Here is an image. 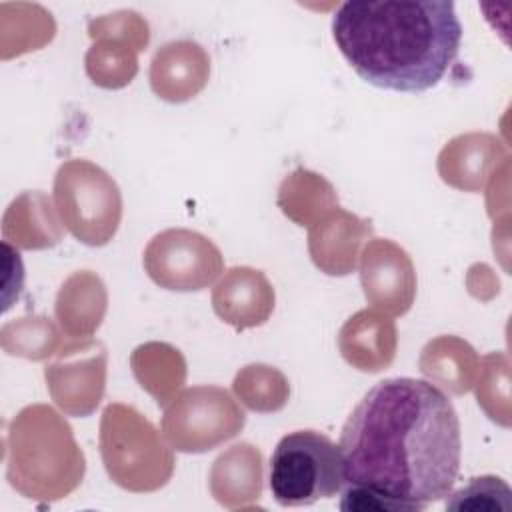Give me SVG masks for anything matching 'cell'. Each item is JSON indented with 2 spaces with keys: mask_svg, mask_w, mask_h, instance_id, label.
I'll return each mask as SVG.
<instances>
[{
  "mask_svg": "<svg viewBox=\"0 0 512 512\" xmlns=\"http://www.w3.org/2000/svg\"><path fill=\"white\" fill-rule=\"evenodd\" d=\"M276 204L298 226H312L324 214L338 208V196L324 176L296 168L282 180Z\"/></svg>",
  "mask_w": 512,
  "mask_h": 512,
  "instance_id": "21",
  "label": "cell"
},
{
  "mask_svg": "<svg viewBox=\"0 0 512 512\" xmlns=\"http://www.w3.org/2000/svg\"><path fill=\"white\" fill-rule=\"evenodd\" d=\"M372 224L344 208H334L308 230V252L314 266L328 276L352 274Z\"/></svg>",
  "mask_w": 512,
  "mask_h": 512,
  "instance_id": "12",
  "label": "cell"
},
{
  "mask_svg": "<svg viewBox=\"0 0 512 512\" xmlns=\"http://www.w3.org/2000/svg\"><path fill=\"white\" fill-rule=\"evenodd\" d=\"M86 460L70 424L48 404L22 408L6 430V478L26 498L58 500L84 478Z\"/></svg>",
  "mask_w": 512,
  "mask_h": 512,
  "instance_id": "3",
  "label": "cell"
},
{
  "mask_svg": "<svg viewBox=\"0 0 512 512\" xmlns=\"http://www.w3.org/2000/svg\"><path fill=\"white\" fill-rule=\"evenodd\" d=\"M142 264L156 286L174 292L204 290L224 270L220 248L188 228L158 232L144 248Z\"/></svg>",
  "mask_w": 512,
  "mask_h": 512,
  "instance_id": "8",
  "label": "cell"
},
{
  "mask_svg": "<svg viewBox=\"0 0 512 512\" xmlns=\"http://www.w3.org/2000/svg\"><path fill=\"white\" fill-rule=\"evenodd\" d=\"M418 366L428 382L460 396L474 388L480 358L466 340L458 336H438L422 348Z\"/></svg>",
  "mask_w": 512,
  "mask_h": 512,
  "instance_id": "19",
  "label": "cell"
},
{
  "mask_svg": "<svg viewBox=\"0 0 512 512\" xmlns=\"http://www.w3.org/2000/svg\"><path fill=\"white\" fill-rule=\"evenodd\" d=\"M232 390L248 410L260 414L282 410L290 396L288 378L268 364H248L240 368L234 376Z\"/></svg>",
  "mask_w": 512,
  "mask_h": 512,
  "instance_id": "23",
  "label": "cell"
},
{
  "mask_svg": "<svg viewBox=\"0 0 512 512\" xmlns=\"http://www.w3.org/2000/svg\"><path fill=\"white\" fill-rule=\"evenodd\" d=\"M274 288L262 270L230 268L212 290L216 316L236 330L262 326L274 312Z\"/></svg>",
  "mask_w": 512,
  "mask_h": 512,
  "instance_id": "13",
  "label": "cell"
},
{
  "mask_svg": "<svg viewBox=\"0 0 512 512\" xmlns=\"http://www.w3.org/2000/svg\"><path fill=\"white\" fill-rule=\"evenodd\" d=\"M344 488L340 446L316 430L286 434L270 458V492L280 506H310Z\"/></svg>",
  "mask_w": 512,
  "mask_h": 512,
  "instance_id": "5",
  "label": "cell"
},
{
  "mask_svg": "<svg viewBox=\"0 0 512 512\" xmlns=\"http://www.w3.org/2000/svg\"><path fill=\"white\" fill-rule=\"evenodd\" d=\"M64 236L50 198L40 190L16 196L2 216V240L22 250L54 248Z\"/></svg>",
  "mask_w": 512,
  "mask_h": 512,
  "instance_id": "16",
  "label": "cell"
},
{
  "mask_svg": "<svg viewBox=\"0 0 512 512\" xmlns=\"http://www.w3.org/2000/svg\"><path fill=\"white\" fill-rule=\"evenodd\" d=\"M344 486H366L404 512L446 498L460 470V420L428 380L386 378L350 412L340 434Z\"/></svg>",
  "mask_w": 512,
  "mask_h": 512,
  "instance_id": "1",
  "label": "cell"
},
{
  "mask_svg": "<svg viewBox=\"0 0 512 512\" xmlns=\"http://www.w3.org/2000/svg\"><path fill=\"white\" fill-rule=\"evenodd\" d=\"M54 202L64 228L86 246L108 244L122 220V194L98 164L74 158L54 176Z\"/></svg>",
  "mask_w": 512,
  "mask_h": 512,
  "instance_id": "6",
  "label": "cell"
},
{
  "mask_svg": "<svg viewBox=\"0 0 512 512\" xmlns=\"http://www.w3.org/2000/svg\"><path fill=\"white\" fill-rule=\"evenodd\" d=\"M0 344L10 356H22L38 362L54 356L64 344V338L50 318L22 316L2 326Z\"/></svg>",
  "mask_w": 512,
  "mask_h": 512,
  "instance_id": "24",
  "label": "cell"
},
{
  "mask_svg": "<svg viewBox=\"0 0 512 512\" xmlns=\"http://www.w3.org/2000/svg\"><path fill=\"white\" fill-rule=\"evenodd\" d=\"M246 416L228 390L192 386L178 392L162 414V436L176 452H208L232 440Z\"/></svg>",
  "mask_w": 512,
  "mask_h": 512,
  "instance_id": "7",
  "label": "cell"
},
{
  "mask_svg": "<svg viewBox=\"0 0 512 512\" xmlns=\"http://www.w3.org/2000/svg\"><path fill=\"white\" fill-rule=\"evenodd\" d=\"M360 284L368 304L390 316L406 314L416 298L414 264L388 238H374L360 252Z\"/></svg>",
  "mask_w": 512,
  "mask_h": 512,
  "instance_id": "10",
  "label": "cell"
},
{
  "mask_svg": "<svg viewBox=\"0 0 512 512\" xmlns=\"http://www.w3.org/2000/svg\"><path fill=\"white\" fill-rule=\"evenodd\" d=\"M332 38L354 72L394 92L434 88L458 56L462 26L454 2H344L332 16Z\"/></svg>",
  "mask_w": 512,
  "mask_h": 512,
  "instance_id": "2",
  "label": "cell"
},
{
  "mask_svg": "<svg viewBox=\"0 0 512 512\" xmlns=\"http://www.w3.org/2000/svg\"><path fill=\"white\" fill-rule=\"evenodd\" d=\"M134 378L158 406H166L186 380V360L182 352L166 342H146L130 356Z\"/></svg>",
  "mask_w": 512,
  "mask_h": 512,
  "instance_id": "20",
  "label": "cell"
},
{
  "mask_svg": "<svg viewBox=\"0 0 512 512\" xmlns=\"http://www.w3.org/2000/svg\"><path fill=\"white\" fill-rule=\"evenodd\" d=\"M98 440L110 480L124 490L154 492L174 472L170 444L134 406L108 404L100 418Z\"/></svg>",
  "mask_w": 512,
  "mask_h": 512,
  "instance_id": "4",
  "label": "cell"
},
{
  "mask_svg": "<svg viewBox=\"0 0 512 512\" xmlns=\"http://www.w3.org/2000/svg\"><path fill=\"white\" fill-rule=\"evenodd\" d=\"M54 356L44 368L54 404L68 416H90L106 390V346L94 338H68Z\"/></svg>",
  "mask_w": 512,
  "mask_h": 512,
  "instance_id": "9",
  "label": "cell"
},
{
  "mask_svg": "<svg viewBox=\"0 0 512 512\" xmlns=\"http://www.w3.org/2000/svg\"><path fill=\"white\" fill-rule=\"evenodd\" d=\"M446 510L454 512H510L512 490L500 476H476L466 486L448 494Z\"/></svg>",
  "mask_w": 512,
  "mask_h": 512,
  "instance_id": "27",
  "label": "cell"
},
{
  "mask_svg": "<svg viewBox=\"0 0 512 512\" xmlns=\"http://www.w3.org/2000/svg\"><path fill=\"white\" fill-rule=\"evenodd\" d=\"M210 492L224 508H246L262 494V454L240 442L222 452L210 468Z\"/></svg>",
  "mask_w": 512,
  "mask_h": 512,
  "instance_id": "18",
  "label": "cell"
},
{
  "mask_svg": "<svg viewBox=\"0 0 512 512\" xmlns=\"http://www.w3.org/2000/svg\"><path fill=\"white\" fill-rule=\"evenodd\" d=\"M136 54L138 52L122 40L98 38L86 52V74L100 88H124L138 72Z\"/></svg>",
  "mask_w": 512,
  "mask_h": 512,
  "instance_id": "25",
  "label": "cell"
},
{
  "mask_svg": "<svg viewBox=\"0 0 512 512\" xmlns=\"http://www.w3.org/2000/svg\"><path fill=\"white\" fill-rule=\"evenodd\" d=\"M476 400L486 416L510 426V360L504 352H490L480 360L476 376Z\"/></svg>",
  "mask_w": 512,
  "mask_h": 512,
  "instance_id": "26",
  "label": "cell"
},
{
  "mask_svg": "<svg viewBox=\"0 0 512 512\" xmlns=\"http://www.w3.org/2000/svg\"><path fill=\"white\" fill-rule=\"evenodd\" d=\"M210 78V56L194 40L164 44L150 62L152 92L172 104L194 98Z\"/></svg>",
  "mask_w": 512,
  "mask_h": 512,
  "instance_id": "14",
  "label": "cell"
},
{
  "mask_svg": "<svg viewBox=\"0 0 512 512\" xmlns=\"http://www.w3.org/2000/svg\"><path fill=\"white\" fill-rule=\"evenodd\" d=\"M108 310L102 278L90 270L70 274L56 294L54 314L68 338H92Z\"/></svg>",
  "mask_w": 512,
  "mask_h": 512,
  "instance_id": "17",
  "label": "cell"
},
{
  "mask_svg": "<svg viewBox=\"0 0 512 512\" xmlns=\"http://www.w3.org/2000/svg\"><path fill=\"white\" fill-rule=\"evenodd\" d=\"M88 36L92 40L98 38H114L130 44L136 52L144 50L150 42L148 22L134 10H116L112 14H104L92 18L88 22Z\"/></svg>",
  "mask_w": 512,
  "mask_h": 512,
  "instance_id": "28",
  "label": "cell"
},
{
  "mask_svg": "<svg viewBox=\"0 0 512 512\" xmlns=\"http://www.w3.org/2000/svg\"><path fill=\"white\" fill-rule=\"evenodd\" d=\"M2 58L40 50L56 34L52 14L38 4H2Z\"/></svg>",
  "mask_w": 512,
  "mask_h": 512,
  "instance_id": "22",
  "label": "cell"
},
{
  "mask_svg": "<svg viewBox=\"0 0 512 512\" xmlns=\"http://www.w3.org/2000/svg\"><path fill=\"white\" fill-rule=\"evenodd\" d=\"M398 348L396 324L380 310H358L338 332V350L342 358L360 372H382Z\"/></svg>",
  "mask_w": 512,
  "mask_h": 512,
  "instance_id": "15",
  "label": "cell"
},
{
  "mask_svg": "<svg viewBox=\"0 0 512 512\" xmlns=\"http://www.w3.org/2000/svg\"><path fill=\"white\" fill-rule=\"evenodd\" d=\"M508 162L506 146L488 132H468L452 138L438 154L440 178L464 192H480Z\"/></svg>",
  "mask_w": 512,
  "mask_h": 512,
  "instance_id": "11",
  "label": "cell"
}]
</instances>
